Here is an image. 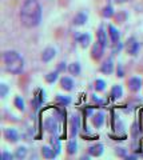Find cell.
Returning a JSON list of instances; mask_svg holds the SVG:
<instances>
[{
    "label": "cell",
    "mask_w": 143,
    "mask_h": 160,
    "mask_svg": "<svg viewBox=\"0 0 143 160\" xmlns=\"http://www.w3.org/2000/svg\"><path fill=\"white\" fill-rule=\"evenodd\" d=\"M80 128V118L79 115H75L74 113L71 116V132H72V138H75L78 135V131Z\"/></svg>",
    "instance_id": "obj_10"
},
{
    "label": "cell",
    "mask_w": 143,
    "mask_h": 160,
    "mask_svg": "<svg viewBox=\"0 0 143 160\" xmlns=\"http://www.w3.org/2000/svg\"><path fill=\"white\" fill-rule=\"evenodd\" d=\"M102 15H103V18H106V19H110V18L114 16L115 11H114V8H112V6H106L105 8H103Z\"/></svg>",
    "instance_id": "obj_24"
},
{
    "label": "cell",
    "mask_w": 143,
    "mask_h": 160,
    "mask_svg": "<svg viewBox=\"0 0 143 160\" xmlns=\"http://www.w3.org/2000/svg\"><path fill=\"white\" fill-rule=\"evenodd\" d=\"M96 38H98V42H100L103 46L107 47V32L105 31V28H103V27H100L99 29H98Z\"/></svg>",
    "instance_id": "obj_20"
},
{
    "label": "cell",
    "mask_w": 143,
    "mask_h": 160,
    "mask_svg": "<svg viewBox=\"0 0 143 160\" xmlns=\"http://www.w3.org/2000/svg\"><path fill=\"white\" fill-rule=\"evenodd\" d=\"M112 46H114V47H112V53H119V52L122 51V48L125 47L120 42H118V43H115V44H112Z\"/></svg>",
    "instance_id": "obj_31"
},
{
    "label": "cell",
    "mask_w": 143,
    "mask_h": 160,
    "mask_svg": "<svg viewBox=\"0 0 143 160\" xmlns=\"http://www.w3.org/2000/svg\"><path fill=\"white\" fill-rule=\"evenodd\" d=\"M43 102H44V91H42V89H38L36 95L33 96V108L38 109L43 104Z\"/></svg>",
    "instance_id": "obj_17"
},
{
    "label": "cell",
    "mask_w": 143,
    "mask_h": 160,
    "mask_svg": "<svg viewBox=\"0 0 143 160\" xmlns=\"http://www.w3.org/2000/svg\"><path fill=\"white\" fill-rule=\"evenodd\" d=\"M142 156H143V153H142Z\"/></svg>",
    "instance_id": "obj_39"
},
{
    "label": "cell",
    "mask_w": 143,
    "mask_h": 160,
    "mask_svg": "<svg viewBox=\"0 0 143 160\" xmlns=\"http://www.w3.org/2000/svg\"><path fill=\"white\" fill-rule=\"evenodd\" d=\"M3 60L6 64V68L9 73L19 75L23 72L24 68V60L20 56V53L16 51H7L3 55Z\"/></svg>",
    "instance_id": "obj_2"
},
{
    "label": "cell",
    "mask_w": 143,
    "mask_h": 160,
    "mask_svg": "<svg viewBox=\"0 0 143 160\" xmlns=\"http://www.w3.org/2000/svg\"><path fill=\"white\" fill-rule=\"evenodd\" d=\"M100 72H103L105 75H111L114 72V60H112V58H108L106 62L102 64Z\"/></svg>",
    "instance_id": "obj_9"
},
{
    "label": "cell",
    "mask_w": 143,
    "mask_h": 160,
    "mask_svg": "<svg viewBox=\"0 0 143 160\" xmlns=\"http://www.w3.org/2000/svg\"><path fill=\"white\" fill-rule=\"evenodd\" d=\"M125 159H127V160H130V159H136V155H127Z\"/></svg>",
    "instance_id": "obj_36"
},
{
    "label": "cell",
    "mask_w": 143,
    "mask_h": 160,
    "mask_svg": "<svg viewBox=\"0 0 143 160\" xmlns=\"http://www.w3.org/2000/svg\"><path fill=\"white\" fill-rule=\"evenodd\" d=\"M76 149H78L76 139H75V138H72L70 142L67 143V152H68V155H74V153L76 152Z\"/></svg>",
    "instance_id": "obj_23"
},
{
    "label": "cell",
    "mask_w": 143,
    "mask_h": 160,
    "mask_svg": "<svg viewBox=\"0 0 143 160\" xmlns=\"http://www.w3.org/2000/svg\"><path fill=\"white\" fill-rule=\"evenodd\" d=\"M76 40L80 44L82 48H87L91 43V35L90 33H82V35H76Z\"/></svg>",
    "instance_id": "obj_11"
},
{
    "label": "cell",
    "mask_w": 143,
    "mask_h": 160,
    "mask_svg": "<svg viewBox=\"0 0 143 160\" xmlns=\"http://www.w3.org/2000/svg\"><path fill=\"white\" fill-rule=\"evenodd\" d=\"M92 124L95 128H100L105 124V113L103 112H96L92 115Z\"/></svg>",
    "instance_id": "obj_13"
},
{
    "label": "cell",
    "mask_w": 143,
    "mask_h": 160,
    "mask_svg": "<svg viewBox=\"0 0 143 160\" xmlns=\"http://www.w3.org/2000/svg\"><path fill=\"white\" fill-rule=\"evenodd\" d=\"M143 86V80L138 76H132L129 79V89L131 92H139V89Z\"/></svg>",
    "instance_id": "obj_6"
},
{
    "label": "cell",
    "mask_w": 143,
    "mask_h": 160,
    "mask_svg": "<svg viewBox=\"0 0 143 160\" xmlns=\"http://www.w3.org/2000/svg\"><path fill=\"white\" fill-rule=\"evenodd\" d=\"M42 6L38 0H26L20 8V20L26 28H35L42 22Z\"/></svg>",
    "instance_id": "obj_1"
},
{
    "label": "cell",
    "mask_w": 143,
    "mask_h": 160,
    "mask_svg": "<svg viewBox=\"0 0 143 160\" xmlns=\"http://www.w3.org/2000/svg\"><path fill=\"white\" fill-rule=\"evenodd\" d=\"M87 20H88L87 13L79 12V13L75 15V18H74V24H75V26H84V24L87 23Z\"/></svg>",
    "instance_id": "obj_16"
},
{
    "label": "cell",
    "mask_w": 143,
    "mask_h": 160,
    "mask_svg": "<svg viewBox=\"0 0 143 160\" xmlns=\"http://www.w3.org/2000/svg\"><path fill=\"white\" fill-rule=\"evenodd\" d=\"M95 89L98 92H102V91H105V88H106V82L105 80H102V79H96L95 80Z\"/></svg>",
    "instance_id": "obj_29"
},
{
    "label": "cell",
    "mask_w": 143,
    "mask_h": 160,
    "mask_svg": "<svg viewBox=\"0 0 143 160\" xmlns=\"http://www.w3.org/2000/svg\"><path fill=\"white\" fill-rule=\"evenodd\" d=\"M125 48H126V51L129 55L135 56V55H138V52H139V49H140V44L135 38H129L127 42L125 43Z\"/></svg>",
    "instance_id": "obj_3"
},
{
    "label": "cell",
    "mask_w": 143,
    "mask_h": 160,
    "mask_svg": "<svg viewBox=\"0 0 143 160\" xmlns=\"http://www.w3.org/2000/svg\"><path fill=\"white\" fill-rule=\"evenodd\" d=\"M108 36H110V40H111L112 44L120 42V33H119V31H118L114 26H111V24L108 26Z\"/></svg>",
    "instance_id": "obj_12"
},
{
    "label": "cell",
    "mask_w": 143,
    "mask_h": 160,
    "mask_svg": "<svg viewBox=\"0 0 143 160\" xmlns=\"http://www.w3.org/2000/svg\"><path fill=\"white\" fill-rule=\"evenodd\" d=\"M42 155H43L44 159H54L58 153L55 152V149H54L52 147L44 146V147H42Z\"/></svg>",
    "instance_id": "obj_18"
},
{
    "label": "cell",
    "mask_w": 143,
    "mask_h": 160,
    "mask_svg": "<svg viewBox=\"0 0 143 160\" xmlns=\"http://www.w3.org/2000/svg\"><path fill=\"white\" fill-rule=\"evenodd\" d=\"M103 152H105V146L100 144V143H96V144H94V146H91L90 148H88V153H90V156H94V158L100 156Z\"/></svg>",
    "instance_id": "obj_8"
},
{
    "label": "cell",
    "mask_w": 143,
    "mask_h": 160,
    "mask_svg": "<svg viewBox=\"0 0 143 160\" xmlns=\"http://www.w3.org/2000/svg\"><path fill=\"white\" fill-rule=\"evenodd\" d=\"M13 104H15V107H16L18 109H20V111H24V108H26V104H24V100L22 99V96L15 98Z\"/></svg>",
    "instance_id": "obj_27"
},
{
    "label": "cell",
    "mask_w": 143,
    "mask_h": 160,
    "mask_svg": "<svg viewBox=\"0 0 143 160\" xmlns=\"http://www.w3.org/2000/svg\"><path fill=\"white\" fill-rule=\"evenodd\" d=\"M110 96L112 100H116V99H120L123 96V88L122 86H114L111 88V92H110Z\"/></svg>",
    "instance_id": "obj_19"
},
{
    "label": "cell",
    "mask_w": 143,
    "mask_h": 160,
    "mask_svg": "<svg viewBox=\"0 0 143 160\" xmlns=\"http://www.w3.org/2000/svg\"><path fill=\"white\" fill-rule=\"evenodd\" d=\"M115 155L119 158H126L127 156V149L123 148V147H118L115 148Z\"/></svg>",
    "instance_id": "obj_30"
},
{
    "label": "cell",
    "mask_w": 143,
    "mask_h": 160,
    "mask_svg": "<svg viewBox=\"0 0 143 160\" xmlns=\"http://www.w3.org/2000/svg\"><path fill=\"white\" fill-rule=\"evenodd\" d=\"M116 76H119V78H123V76H125V71H123V67L120 66V64H118V69H116Z\"/></svg>",
    "instance_id": "obj_34"
},
{
    "label": "cell",
    "mask_w": 143,
    "mask_h": 160,
    "mask_svg": "<svg viewBox=\"0 0 143 160\" xmlns=\"http://www.w3.org/2000/svg\"><path fill=\"white\" fill-rule=\"evenodd\" d=\"M142 118H143V112H142Z\"/></svg>",
    "instance_id": "obj_38"
},
{
    "label": "cell",
    "mask_w": 143,
    "mask_h": 160,
    "mask_svg": "<svg viewBox=\"0 0 143 160\" xmlns=\"http://www.w3.org/2000/svg\"><path fill=\"white\" fill-rule=\"evenodd\" d=\"M44 128H46V131L50 132L51 135H58V132H59L58 118H47L44 120Z\"/></svg>",
    "instance_id": "obj_4"
},
{
    "label": "cell",
    "mask_w": 143,
    "mask_h": 160,
    "mask_svg": "<svg viewBox=\"0 0 143 160\" xmlns=\"http://www.w3.org/2000/svg\"><path fill=\"white\" fill-rule=\"evenodd\" d=\"M118 3H125V2H127V0H116Z\"/></svg>",
    "instance_id": "obj_37"
},
{
    "label": "cell",
    "mask_w": 143,
    "mask_h": 160,
    "mask_svg": "<svg viewBox=\"0 0 143 160\" xmlns=\"http://www.w3.org/2000/svg\"><path fill=\"white\" fill-rule=\"evenodd\" d=\"M4 138L9 143H16L19 140V133L15 128H7V129H4Z\"/></svg>",
    "instance_id": "obj_7"
},
{
    "label": "cell",
    "mask_w": 143,
    "mask_h": 160,
    "mask_svg": "<svg viewBox=\"0 0 143 160\" xmlns=\"http://www.w3.org/2000/svg\"><path fill=\"white\" fill-rule=\"evenodd\" d=\"M55 55H56V51L54 48H51V47H48V48H46L43 51V53H42V60L44 63H48V62H51V60L55 58Z\"/></svg>",
    "instance_id": "obj_14"
},
{
    "label": "cell",
    "mask_w": 143,
    "mask_h": 160,
    "mask_svg": "<svg viewBox=\"0 0 143 160\" xmlns=\"http://www.w3.org/2000/svg\"><path fill=\"white\" fill-rule=\"evenodd\" d=\"M56 100H58V103L60 104V106H63V107H66V106H68V104L71 103V98L62 96V95H56Z\"/></svg>",
    "instance_id": "obj_26"
},
{
    "label": "cell",
    "mask_w": 143,
    "mask_h": 160,
    "mask_svg": "<svg viewBox=\"0 0 143 160\" xmlns=\"http://www.w3.org/2000/svg\"><path fill=\"white\" fill-rule=\"evenodd\" d=\"M67 69V67H66V63H59V66H58V71L59 72H62V71H66Z\"/></svg>",
    "instance_id": "obj_35"
},
{
    "label": "cell",
    "mask_w": 143,
    "mask_h": 160,
    "mask_svg": "<svg viewBox=\"0 0 143 160\" xmlns=\"http://www.w3.org/2000/svg\"><path fill=\"white\" fill-rule=\"evenodd\" d=\"M80 71H82V68H80V64L79 63H72L68 66V72H70L72 76H79Z\"/></svg>",
    "instance_id": "obj_22"
},
{
    "label": "cell",
    "mask_w": 143,
    "mask_h": 160,
    "mask_svg": "<svg viewBox=\"0 0 143 160\" xmlns=\"http://www.w3.org/2000/svg\"><path fill=\"white\" fill-rule=\"evenodd\" d=\"M105 48L106 46H103L100 42H96L95 44L92 46V49H91V58L94 60H100L103 53H105Z\"/></svg>",
    "instance_id": "obj_5"
},
{
    "label": "cell",
    "mask_w": 143,
    "mask_h": 160,
    "mask_svg": "<svg viewBox=\"0 0 143 160\" xmlns=\"http://www.w3.org/2000/svg\"><path fill=\"white\" fill-rule=\"evenodd\" d=\"M51 147L55 149V152L59 155L62 151V146H60V139H59L56 135H52V138H51Z\"/></svg>",
    "instance_id": "obj_21"
},
{
    "label": "cell",
    "mask_w": 143,
    "mask_h": 160,
    "mask_svg": "<svg viewBox=\"0 0 143 160\" xmlns=\"http://www.w3.org/2000/svg\"><path fill=\"white\" fill-rule=\"evenodd\" d=\"M60 87L64 89V91H71L74 88V80L68 76H63L60 79Z\"/></svg>",
    "instance_id": "obj_15"
},
{
    "label": "cell",
    "mask_w": 143,
    "mask_h": 160,
    "mask_svg": "<svg viewBox=\"0 0 143 160\" xmlns=\"http://www.w3.org/2000/svg\"><path fill=\"white\" fill-rule=\"evenodd\" d=\"M13 156H15V155L9 153V152H7V151H4V152L2 153V159H3V160H11Z\"/></svg>",
    "instance_id": "obj_33"
},
{
    "label": "cell",
    "mask_w": 143,
    "mask_h": 160,
    "mask_svg": "<svg viewBox=\"0 0 143 160\" xmlns=\"http://www.w3.org/2000/svg\"><path fill=\"white\" fill-rule=\"evenodd\" d=\"M7 93H8V87L6 84H2V86H0V95H2L3 98H6Z\"/></svg>",
    "instance_id": "obj_32"
},
{
    "label": "cell",
    "mask_w": 143,
    "mask_h": 160,
    "mask_svg": "<svg viewBox=\"0 0 143 160\" xmlns=\"http://www.w3.org/2000/svg\"><path fill=\"white\" fill-rule=\"evenodd\" d=\"M58 78H59V71L56 69L55 72H50L48 75H46V82H47V83H50V84H52V83H55V82H56Z\"/></svg>",
    "instance_id": "obj_25"
},
{
    "label": "cell",
    "mask_w": 143,
    "mask_h": 160,
    "mask_svg": "<svg viewBox=\"0 0 143 160\" xmlns=\"http://www.w3.org/2000/svg\"><path fill=\"white\" fill-rule=\"evenodd\" d=\"M27 156V148L26 147H19L15 152V158L16 159H24Z\"/></svg>",
    "instance_id": "obj_28"
}]
</instances>
